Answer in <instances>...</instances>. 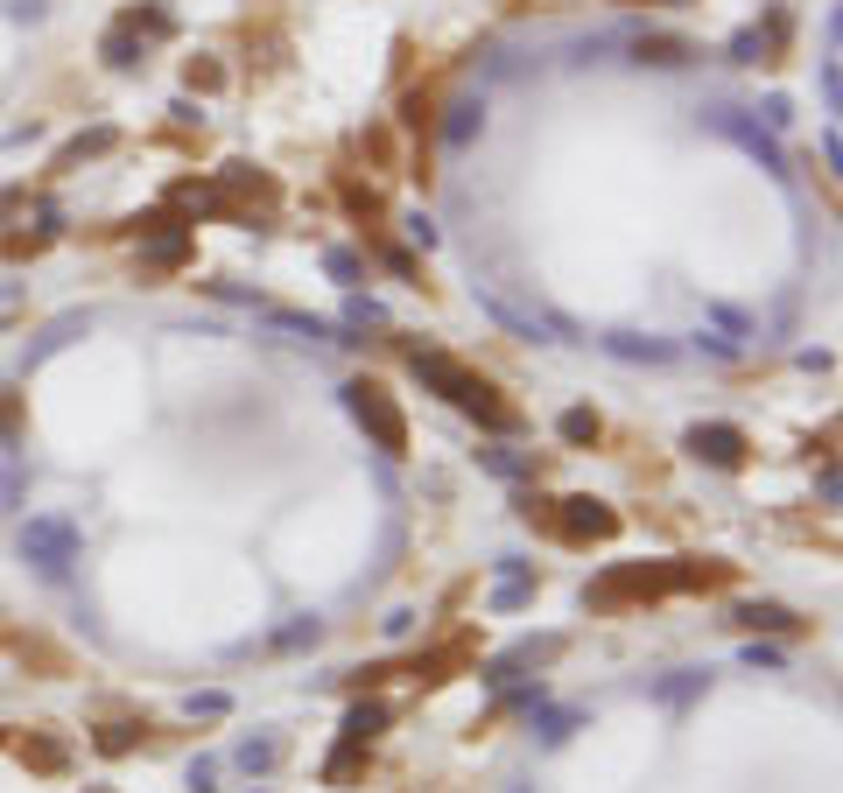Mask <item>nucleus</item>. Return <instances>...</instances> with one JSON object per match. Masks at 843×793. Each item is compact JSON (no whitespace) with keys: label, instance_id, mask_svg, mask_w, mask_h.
Segmentation results:
<instances>
[{"label":"nucleus","instance_id":"cd10ccee","mask_svg":"<svg viewBox=\"0 0 843 793\" xmlns=\"http://www.w3.org/2000/svg\"><path fill=\"white\" fill-rule=\"evenodd\" d=\"M127 744H134V730H127V724H113L106 738H99V751H127Z\"/></svg>","mask_w":843,"mask_h":793},{"label":"nucleus","instance_id":"4468645a","mask_svg":"<svg viewBox=\"0 0 843 793\" xmlns=\"http://www.w3.org/2000/svg\"><path fill=\"white\" fill-rule=\"evenodd\" d=\"M738 625H753V632H759V625H766V632H794L801 618H794L788 604H738Z\"/></svg>","mask_w":843,"mask_h":793},{"label":"nucleus","instance_id":"9b49d317","mask_svg":"<svg viewBox=\"0 0 843 793\" xmlns=\"http://www.w3.org/2000/svg\"><path fill=\"white\" fill-rule=\"evenodd\" d=\"M85 323H92V317H85V309H71V317H56V323H50V331H43V337H35V344H29V365H43L50 352H64V344H71V337H78V331H85Z\"/></svg>","mask_w":843,"mask_h":793},{"label":"nucleus","instance_id":"39448f33","mask_svg":"<svg viewBox=\"0 0 843 793\" xmlns=\"http://www.w3.org/2000/svg\"><path fill=\"white\" fill-rule=\"evenodd\" d=\"M711 127H717V133H732V141H738L745 154H753V162L766 169V176H788V154H780V141H773V133H766V127H753V120H745V112L717 106V112H711Z\"/></svg>","mask_w":843,"mask_h":793},{"label":"nucleus","instance_id":"423d86ee","mask_svg":"<svg viewBox=\"0 0 843 793\" xmlns=\"http://www.w3.org/2000/svg\"><path fill=\"white\" fill-rule=\"evenodd\" d=\"M563 534H577V540H611L619 534V513L611 506H598V499H563Z\"/></svg>","mask_w":843,"mask_h":793},{"label":"nucleus","instance_id":"7ed1b4c3","mask_svg":"<svg viewBox=\"0 0 843 793\" xmlns=\"http://www.w3.org/2000/svg\"><path fill=\"white\" fill-rule=\"evenodd\" d=\"M22 555L43 576H64L71 562H78V527L56 519V513H35V519H22Z\"/></svg>","mask_w":843,"mask_h":793},{"label":"nucleus","instance_id":"f03ea898","mask_svg":"<svg viewBox=\"0 0 843 793\" xmlns=\"http://www.w3.org/2000/svg\"><path fill=\"white\" fill-rule=\"evenodd\" d=\"M344 408H352V421L373 436V450H387V457H401V450H408V421H401V408L387 400V386L352 379V386H344Z\"/></svg>","mask_w":843,"mask_h":793},{"label":"nucleus","instance_id":"1a4fd4ad","mask_svg":"<svg viewBox=\"0 0 843 793\" xmlns=\"http://www.w3.org/2000/svg\"><path fill=\"white\" fill-rule=\"evenodd\" d=\"M387 724H394V709H387V703H352V709H344V751L373 744Z\"/></svg>","mask_w":843,"mask_h":793},{"label":"nucleus","instance_id":"393cba45","mask_svg":"<svg viewBox=\"0 0 843 793\" xmlns=\"http://www.w3.org/2000/svg\"><path fill=\"white\" fill-rule=\"evenodd\" d=\"M190 717H225V695L211 688V695H190Z\"/></svg>","mask_w":843,"mask_h":793},{"label":"nucleus","instance_id":"f3484780","mask_svg":"<svg viewBox=\"0 0 843 793\" xmlns=\"http://www.w3.org/2000/svg\"><path fill=\"white\" fill-rule=\"evenodd\" d=\"M555 429H563V442H598V415H590V408H563Z\"/></svg>","mask_w":843,"mask_h":793},{"label":"nucleus","instance_id":"f8f14e48","mask_svg":"<svg viewBox=\"0 0 843 793\" xmlns=\"http://www.w3.org/2000/svg\"><path fill=\"white\" fill-rule=\"evenodd\" d=\"M478 127H485V106H478V99H457V106H450V120H444V141H450V148H465Z\"/></svg>","mask_w":843,"mask_h":793},{"label":"nucleus","instance_id":"6e6552de","mask_svg":"<svg viewBox=\"0 0 843 793\" xmlns=\"http://www.w3.org/2000/svg\"><path fill=\"white\" fill-rule=\"evenodd\" d=\"M605 352H611V358H626V365H668V358H675V344H668V337H632V331H611V337H605Z\"/></svg>","mask_w":843,"mask_h":793},{"label":"nucleus","instance_id":"f257e3e1","mask_svg":"<svg viewBox=\"0 0 843 793\" xmlns=\"http://www.w3.org/2000/svg\"><path fill=\"white\" fill-rule=\"evenodd\" d=\"M408 365H415V379H422V386H436V394H444L457 415H478L485 429H500V436L521 429V415H513L506 400H500V386H492L485 373H471V365H457L450 352H422V344H415Z\"/></svg>","mask_w":843,"mask_h":793},{"label":"nucleus","instance_id":"b1692460","mask_svg":"<svg viewBox=\"0 0 843 793\" xmlns=\"http://www.w3.org/2000/svg\"><path fill=\"white\" fill-rule=\"evenodd\" d=\"M569 724H577V717H569V709H555V717H542V738H548V744H563V738H569Z\"/></svg>","mask_w":843,"mask_h":793},{"label":"nucleus","instance_id":"a211bd4d","mask_svg":"<svg viewBox=\"0 0 843 793\" xmlns=\"http://www.w3.org/2000/svg\"><path fill=\"white\" fill-rule=\"evenodd\" d=\"M275 759H281V744H275V738H246V744H239V765H246V772H267Z\"/></svg>","mask_w":843,"mask_h":793},{"label":"nucleus","instance_id":"a878e982","mask_svg":"<svg viewBox=\"0 0 843 793\" xmlns=\"http://www.w3.org/2000/svg\"><path fill=\"white\" fill-rule=\"evenodd\" d=\"M211 780H218V759H198V765H190V786H198V793H211Z\"/></svg>","mask_w":843,"mask_h":793},{"label":"nucleus","instance_id":"2eb2a0df","mask_svg":"<svg viewBox=\"0 0 843 793\" xmlns=\"http://www.w3.org/2000/svg\"><path fill=\"white\" fill-rule=\"evenodd\" d=\"M275 323L281 331H296V337H317V344H344L331 323H317V317H296V309H275Z\"/></svg>","mask_w":843,"mask_h":793},{"label":"nucleus","instance_id":"9d476101","mask_svg":"<svg viewBox=\"0 0 843 793\" xmlns=\"http://www.w3.org/2000/svg\"><path fill=\"white\" fill-rule=\"evenodd\" d=\"M788 35V14H766V29H745L732 35V64H766V50Z\"/></svg>","mask_w":843,"mask_h":793},{"label":"nucleus","instance_id":"6ab92c4d","mask_svg":"<svg viewBox=\"0 0 843 793\" xmlns=\"http://www.w3.org/2000/svg\"><path fill=\"white\" fill-rule=\"evenodd\" d=\"M106 148H113V127H92L85 141H71V148H64V169H71V162H85V154H106Z\"/></svg>","mask_w":843,"mask_h":793},{"label":"nucleus","instance_id":"0eeeda50","mask_svg":"<svg viewBox=\"0 0 843 793\" xmlns=\"http://www.w3.org/2000/svg\"><path fill=\"white\" fill-rule=\"evenodd\" d=\"M555 653H563V640H555V632H548V640H521L513 653H500V661H492V682H513L521 667H548Z\"/></svg>","mask_w":843,"mask_h":793},{"label":"nucleus","instance_id":"4be33fe9","mask_svg":"<svg viewBox=\"0 0 843 793\" xmlns=\"http://www.w3.org/2000/svg\"><path fill=\"white\" fill-rule=\"evenodd\" d=\"M401 225H408V239H415V246H436V218H429V211H408Z\"/></svg>","mask_w":843,"mask_h":793},{"label":"nucleus","instance_id":"aec40b11","mask_svg":"<svg viewBox=\"0 0 843 793\" xmlns=\"http://www.w3.org/2000/svg\"><path fill=\"white\" fill-rule=\"evenodd\" d=\"M344 323H352V331H366V323H387V309H380L373 296H352V302H344Z\"/></svg>","mask_w":843,"mask_h":793},{"label":"nucleus","instance_id":"412c9836","mask_svg":"<svg viewBox=\"0 0 843 793\" xmlns=\"http://www.w3.org/2000/svg\"><path fill=\"white\" fill-rule=\"evenodd\" d=\"M323 267H331V281H344V288L359 281V254H344V246H331V254H323Z\"/></svg>","mask_w":843,"mask_h":793},{"label":"nucleus","instance_id":"ddd939ff","mask_svg":"<svg viewBox=\"0 0 843 793\" xmlns=\"http://www.w3.org/2000/svg\"><path fill=\"white\" fill-rule=\"evenodd\" d=\"M632 56H640V64H689V43H675V35H640V43H632Z\"/></svg>","mask_w":843,"mask_h":793},{"label":"nucleus","instance_id":"bb28decb","mask_svg":"<svg viewBox=\"0 0 843 793\" xmlns=\"http://www.w3.org/2000/svg\"><path fill=\"white\" fill-rule=\"evenodd\" d=\"M745 661H753V667H780V646H759L753 640V646H745Z\"/></svg>","mask_w":843,"mask_h":793},{"label":"nucleus","instance_id":"dca6fc26","mask_svg":"<svg viewBox=\"0 0 843 793\" xmlns=\"http://www.w3.org/2000/svg\"><path fill=\"white\" fill-rule=\"evenodd\" d=\"M156 225H162V232L141 246V254H148V260H183V225H177V218H156Z\"/></svg>","mask_w":843,"mask_h":793},{"label":"nucleus","instance_id":"5701e85b","mask_svg":"<svg viewBox=\"0 0 843 793\" xmlns=\"http://www.w3.org/2000/svg\"><path fill=\"white\" fill-rule=\"evenodd\" d=\"M485 471H500V478H521L527 463H521V457H506V450H485Z\"/></svg>","mask_w":843,"mask_h":793},{"label":"nucleus","instance_id":"20e7f679","mask_svg":"<svg viewBox=\"0 0 843 793\" xmlns=\"http://www.w3.org/2000/svg\"><path fill=\"white\" fill-rule=\"evenodd\" d=\"M682 450L696 457V463H711V471H738L753 442H745V429H738V421H696V429L682 436Z\"/></svg>","mask_w":843,"mask_h":793}]
</instances>
